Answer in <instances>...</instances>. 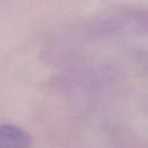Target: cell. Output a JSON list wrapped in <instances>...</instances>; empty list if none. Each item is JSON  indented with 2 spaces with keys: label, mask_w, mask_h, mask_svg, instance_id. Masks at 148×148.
I'll use <instances>...</instances> for the list:
<instances>
[{
  "label": "cell",
  "mask_w": 148,
  "mask_h": 148,
  "mask_svg": "<svg viewBox=\"0 0 148 148\" xmlns=\"http://www.w3.org/2000/svg\"><path fill=\"white\" fill-rule=\"evenodd\" d=\"M31 136L23 128L12 124H0V148H30Z\"/></svg>",
  "instance_id": "obj_1"
}]
</instances>
